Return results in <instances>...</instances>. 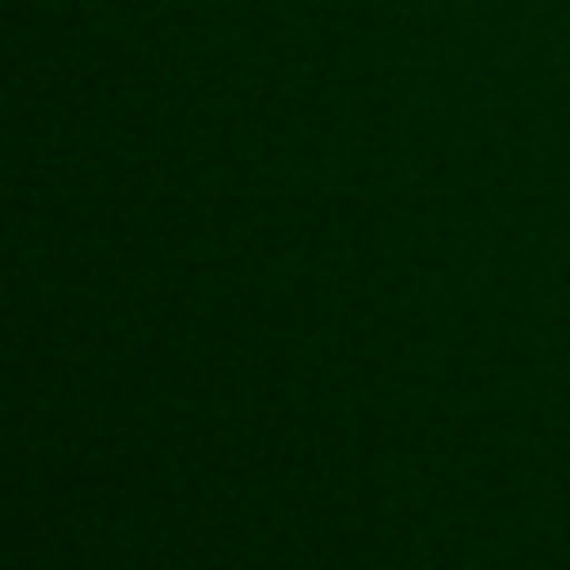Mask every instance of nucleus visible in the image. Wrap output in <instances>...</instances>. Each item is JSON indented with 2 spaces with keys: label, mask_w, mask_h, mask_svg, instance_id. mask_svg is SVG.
Masks as SVG:
<instances>
[]
</instances>
